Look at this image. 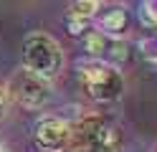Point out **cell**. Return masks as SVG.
I'll return each instance as SVG.
<instances>
[{
    "mask_svg": "<svg viewBox=\"0 0 157 152\" xmlns=\"http://www.w3.org/2000/svg\"><path fill=\"white\" fill-rule=\"evenodd\" d=\"M81 84L96 101H114L124 91V79L114 66L106 64H86L81 66Z\"/></svg>",
    "mask_w": 157,
    "mask_h": 152,
    "instance_id": "obj_2",
    "label": "cell"
},
{
    "mask_svg": "<svg viewBox=\"0 0 157 152\" xmlns=\"http://www.w3.org/2000/svg\"><path fill=\"white\" fill-rule=\"evenodd\" d=\"M71 139H74V152L117 147V129L99 117H89V119H81L71 129Z\"/></svg>",
    "mask_w": 157,
    "mask_h": 152,
    "instance_id": "obj_3",
    "label": "cell"
},
{
    "mask_svg": "<svg viewBox=\"0 0 157 152\" xmlns=\"http://www.w3.org/2000/svg\"><path fill=\"white\" fill-rule=\"evenodd\" d=\"M109 48L112 51H106V53H109V58L114 61V64H122V61H127V46L124 43H119V41H109Z\"/></svg>",
    "mask_w": 157,
    "mask_h": 152,
    "instance_id": "obj_9",
    "label": "cell"
},
{
    "mask_svg": "<svg viewBox=\"0 0 157 152\" xmlns=\"http://www.w3.org/2000/svg\"><path fill=\"white\" fill-rule=\"evenodd\" d=\"M84 30V20H78V18H68V33L71 36H78Z\"/></svg>",
    "mask_w": 157,
    "mask_h": 152,
    "instance_id": "obj_11",
    "label": "cell"
},
{
    "mask_svg": "<svg viewBox=\"0 0 157 152\" xmlns=\"http://www.w3.org/2000/svg\"><path fill=\"white\" fill-rule=\"evenodd\" d=\"M140 18L144 20V23H150V25H157V10H155V3H147L142 5V13Z\"/></svg>",
    "mask_w": 157,
    "mask_h": 152,
    "instance_id": "obj_10",
    "label": "cell"
},
{
    "mask_svg": "<svg viewBox=\"0 0 157 152\" xmlns=\"http://www.w3.org/2000/svg\"><path fill=\"white\" fill-rule=\"evenodd\" d=\"M78 152H117V147H104V150H78Z\"/></svg>",
    "mask_w": 157,
    "mask_h": 152,
    "instance_id": "obj_13",
    "label": "cell"
},
{
    "mask_svg": "<svg viewBox=\"0 0 157 152\" xmlns=\"http://www.w3.org/2000/svg\"><path fill=\"white\" fill-rule=\"evenodd\" d=\"M99 23L104 30H109V33H122L124 25H127V13L119 8H114V10H106V13L99 18Z\"/></svg>",
    "mask_w": 157,
    "mask_h": 152,
    "instance_id": "obj_6",
    "label": "cell"
},
{
    "mask_svg": "<svg viewBox=\"0 0 157 152\" xmlns=\"http://www.w3.org/2000/svg\"><path fill=\"white\" fill-rule=\"evenodd\" d=\"M5 101H8V94H5V89L0 86V117H3V111H5Z\"/></svg>",
    "mask_w": 157,
    "mask_h": 152,
    "instance_id": "obj_12",
    "label": "cell"
},
{
    "mask_svg": "<svg viewBox=\"0 0 157 152\" xmlns=\"http://www.w3.org/2000/svg\"><path fill=\"white\" fill-rule=\"evenodd\" d=\"M96 8H99V3H94V0H78V3L71 5V15H68V18L86 20V18H91L96 13Z\"/></svg>",
    "mask_w": 157,
    "mask_h": 152,
    "instance_id": "obj_8",
    "label": "cell"
},
{
    "mask_svg": "<svg viewBox=\"0 0 157 152\" xmlns=\"http://www.w3.org/2000/svg\"><path fill=\"white\" fill-rule=\"evenodd\" d=\"M71 139V127L56 117H46L36 124V142L43 150H61Z\"/></svg>",
    "mask_w": 157,
    "mask_h": 152,
    "instance_id": "obj_5",
    "label": "cell"
},
{
    "mask_svg": "<svg viewBox=\"0 0 157 152\" xmlns=\"http://www.w3.org/2000/svg\"><path fill=\"white\" fill-rule=\"evenodd\" d=\"M84 46H86V51H89L91 56H101V53H106V48H109V38H106L104 33L91 30V33H86Z\"/></svg>",
    "mask_w": 157,
    "mask_h": 152,
    "instance_id": "obj_7",
    "label": "cell"
},
{
    "mask_svg": "<svg viewBox=\"0 0 157 152\" xmlns=\"http://www.w3.org/2000/svg\"><path fill=\"white\" fill-rule=\"evenodd\" d=\"M63 66V53L58 43L46 33H31L23 43V68L38 79H53Z\"/></svg>",
    "mask_w": 157,
    "mask_h": 152,
    "instance_id": "obj_1",
    "label": "cell"
},
{
    "mask_svg": "<svg viewBox=\"0 0 157 152\" xmlns=\"http://www.w3.org/2000/svg\"><path fill=\"white\" fill-rule=\"evenodd\" d=\"M8 91L13 94V99L18 101V104L23 107H41L48 101V96H51V89H48V81L33 76L31 71L21 68L18 74L10 79V84H8Z\"/></svg>",
    "mask_w": 157,
    "mask_h": 152,
    "instance_id": "obj_4",
    "label": "cell"
}]
</instances>
